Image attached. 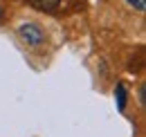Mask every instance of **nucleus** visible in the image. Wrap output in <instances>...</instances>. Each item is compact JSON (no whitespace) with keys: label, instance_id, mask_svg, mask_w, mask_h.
<instances>
[{"label":"nucleus","instance_id":"nucleus-1","mask_svg":"<svg viewBox=\"0 0 146 137\" xmlns=\"http://www.w3.org/2000/svg\"><path fill=\"white\" fill-rule=\"evenodd\" d=\"M18 36L23 43H27V45H32V47H38L43 41H45V32H43V27L36 25V23H23L18 27Z\"/></svg>","mask_w":146,"mask_h":137},{"label":"nucleus","instance_id":"nucleus-2","mask_svg":"<svg viewBox=\"0 0 146 137\" xmlns=\"http://www.w3.org/2000/svg\"><path fill=\"white\" fill-rule=\"evenodd\" d=\"M63 0H32V5L40 11H56Z\"/></svg>","mask_w":146,"mask_h":137},{"label":"nucleus","instance_id":"nucleus-3","mask_svg":"<svg viewBox=\"0 0 146 137\" xmlns=\"http://www.w3.org/2000/svg\"><path fill=\"white\" fill-rule=\"evenodd\" d=\"M115 99H117V108H119V110L126 108V88H124V86H117V90H115Z\"/></svg>","mask_w":146,"mask_h":137},{"label":"nucleus","instance_id":"nucleus-4","mask_svg":"<svg viewBox=\"0 0 146 137\" xmlns=\"http://www.w3.org/2000/svg\"><path fill=\"white\" fill-rule=\"evenodd\" d=\"M128 7H133V9H137V11H144L146 9V0H126Z\"/></svg>","mask_w":146,"mask_h":137},{"label":"nucleus","instance_id":"nucleus-5","mask_svg":"<svg viewBox=\"0 0 146 137\" xmlns=\"http://www.w3.org/2000/svg\"><path fill=\"white\" fill-rule=\"evenodd\" d=\"M139 103L144 106V88H139Z\"/></svg>","mask_w":146,"mask_h":137},{"label":"nucleus","instance_id":"nucleus-6","mask_svg":"<svg viewBox=\"0 0 146 137\" xmlns=\"http://www.w3.org/2000/svg\"><path fill=\"white\" fill-rule=\"evenodd\" d=\"M2 18H5V9H2V5H0V23H2Z\"/></svg>","mask_w":146,"mask_h":137}]
</instances>
